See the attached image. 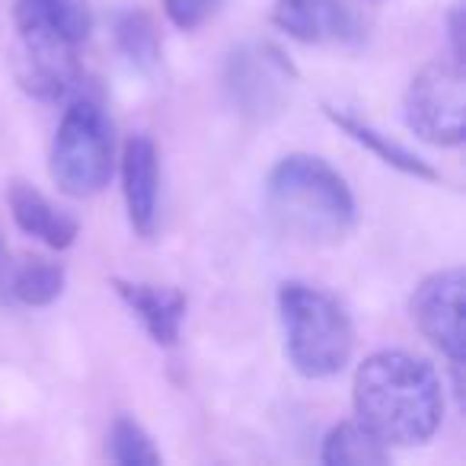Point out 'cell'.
<instances>
[{
	"label": "cell",
	"instance_id": "1",
	"mask_svg": "<svg viewBox=\"0 0 466 466\" xmlns=\"http://www.w3.org/2000/svg\"><path fill=\"white\" fill-rule=\"evenodd\" d=\"M355 412L383 444H425L444 415L438 370L409 351L364 358L355 370Z\"/></svg>",
	"mask_w": 466,
	"mask_h": 466
},
{
	"label": "cell",
	"instance_id": "2",
	"mask_svg": "<svg viewBox=\"0 0 466 466\" xmlns=\"http://www.w3.org/2000/svg\"><path fill=\"white\" fill-rule=\"evenodd\" d=\"M266 198L275 224L298 240L336 243L355 227V195L319 157H285L268 173Z\"/></svg>",
	"mask_w": 466,
	"mask_h": 466
},
{
	"label": "cell",
	"instance_id": "3",
	"mask_svg": "<svg viewBox=\"0 0 466 466\" xmlns=\"http://www.w3.org/2000/svg\"><path fill=\"white\" fill-rule=\"evenodd\" d=\"M279 317L285 351L298 374L310 380L342 374L355 351V329L332 294L304 281H285L279 291Z\"/></svg>",
	"mask_w": 466,
	"mask_h": 466
},
{
	"label": "cell",
	"instance_id": "4",
	"mask_svg": "<svg viewBox=\"0 0 466 466\" xmlns=\"http://www.w3.org/2000/svg\"><path fill=\"white\" fill-rule=\"evenodd\" d=\"M52 179L71 198H90L112 179V125L99 103L74 99L52 144Z\"/></svg>",
	"mask_w": 466,
	"mask_h": 466
},
{
	"label": "cell",
	"instance_id": "5",
	"mask_svg": "<svg viewBox=\"0 0 466 466\" xmlns=\"http://www.w3.org/2000/svg\"><path fill=\"white\" fill-rule=\"evenodd\" d=\"M406 125L434 147H457L466 135V77L457 61L421 67L406 90Z\"/></svg>",
	"mask_w": 466,
	"mask_h": 466
},
{
	"label": "cell",
	"instance_id": "6",
	"mask_svg": "<svg viewBox=\"0 0 466 466\" xmlns=\"http://www.w3.org/2000/svg\"><path fill=\"white\" fill-rule=\"evenodd\" d=\"M463 268H444L434 272L415 288L412 294V319L421 329V336L447 355L453 368V377L460 380V370L466 361V332H463Z\"/></svg>",
	"mask_w": 466,
	"mask_h": 466
},
{
	"label": "cell",
	"instance_id": "7",
	"mask_svg": "<svg viewBox=\"0 0 466 466\" xmlns=\"http://www.w3.org/2000/svg\"><path fill=\"white\" fill-rule=\"evenodd\" d=\"M294 84V67L272 46H247L227 61V90L247 116H279Z\"/></svg>",
	"mask_w": 466,
	"mask_h": 466
},
{
	"label": "cell",
	"instance_id": "8",
	"mask_svg": "<svg viewBox=\"0 0 466 466\" xmlns=\"http://www.w3.org/2000/svg\"><path fill=\"white\" fill-rule=\"evenodd\" d=\"M16 80L35 99H61L77 86L80 61L77 48L65 42L39 39V35H20L14 58Z\"/></svg>",
	"mask_w": 466,
	"mask_h": 466
},
{
	"label": "cell",
	"instance_id": "9",
	"mask_svg": "<svg viewBox=\"0 0 466 466\" xmlns=\"http://www.w3.org/2000/svg\"><path fill=\"white\" fill-rule=\"evenodd\" d=\"M272 20L281 33L307 46H323V42L355 46L364 33L358 16L342 0H279Z\"/></svg>",
	"mask_w": 466,
	"mask_h": 466
},
{
	"label": "cell",
	"instance_id": "10",
	"mask_svg": "<svg viewBox=\"0 0 466 466\" xmlns=\"http://www.w3.org/2000/svg\"><path fill=\"white\" fill-rule=\"evenodd\" d=\"M122 192L131 227L141 237H150L157 227V198H160V157L147 135H135L125 141Z\"/></svg>",
	"mask_w": 466,
	"mask_h": 466
},
{
	"label": "cell",
	"instance_id": "11",
	"mask_svg": "<svg viewBox=\"0 0 466 466\" xmlns=\"http://www.w3.org/2000/svg\"><path fill=\"white\" fill-rule=\"evenodd\" d=\"M112 288L125 300V307L141 319L147 336L157 345L179 342L182 319H186L188 310V300L179 288L147 285V281H125V279H112Z\"/></svg>",
	"mask_w": 466,
	"mask_h": 466
},
{
	"label": "cell",
	"instance_id": "12",
	"mask_svg": "<svg viewBox=\"0 0 466 466\" xmlns=\"http://www.w3.org/2000/svg\"><path fill=\"white\" fill-rule=\"evenodd\" d=\"M16 33L80 48L93 33L90 0H16Z\"/></svg>",
	"mask_w": 466,
	"mask_h": 466
},
{
	"label": "cell",
	"instance_id": "13",
	"mask_svg": "<svg viewBox=\"0 0 466 466\" xmlns=\"http://www.w3.org/2000/svg\"><path fill=\"white\" fill-rule=\"evenodd\" d=\"M10 211H14V220L20 224L23 233H29L52 249H67L80 233L74 214L55 208L39 188L26 186V182H16L10 188Z\"/></svg>",
	"mask_w": 466,
	"mask_h": 466
},
{
	"label": "cell",
	"instance_id": "14",
	"mask_svg": "<svg viewBox=\"0 0 466 466\" xmlns=\"http://www.w3.org/2000/svg\"><path fill=\"white\" fill-rule=\"evenodd\" d=\"M326 116H329L332 122H336L339 128L351 137V141H358V144H364L368 150H374V154L380 157L387 167L400 169V173H406V176H415V179H438V173H434V169L428 167L421 157H415L412 150H406L402 144L390 141V135L377 131L374 125L364 122V118L355 116V112L339 109V106H326Z\"/></svg>",
	"mask_w": 466,
	"mask_h": 466
},
{
	"label": "cell",
	"instance_id": "15",
	"mask_svg": "<svg viewBox=\"0 0 466 466\" xmlns=\"http://www.w3.org/2000/svg\"><path fill=\"white\" fill-rule=\"evenodd\" d=\"M319 457L329 466H380L390 460V444H383L364 421H339L326 434Z\"/></svg>",
	"mask_w": 466,
	"mask_h": 466
},
{
	"label": "cell",
	"instance_id": "16",
	"mask_svg": "<svg viewBox=\"0 0 466 466\" xmlns=\"http://www.w3.org/2000/svg\"><path fill=\"white\" fill-rule=\"evenodd\" d=\"M65 291V268L48 259H26L10 268L7 294H14L26 307H48Z\"/></svg>",
	"mask_w": 466,
	"mask_h": 466
},
{
	"label": "cell",
	"instance_id": "17",
	"mask_svg": "<svg viewBox=\"0 0 466 466\" xmlns=\"http://www.w3.org/2000/svg\"><path fill=\"white\" fill-rule=\"evenodd\" d=\"M116 46L122 55L137 67H154L160 58V39L147 14L141 10H125L116 16Z\"/></svg>",
	"mask_w": 466,
	"mask_h": 466
},
{
	"label": "cell",
	"instance_id": "18",
	"mask_svg": "<svg viewBox=\"0 0 466 466\" xmlns=\"http://www.w3.org/2000/svg\"><path fill=\"white\" fill-rule=\"evenodd\" d=\"M109 457L122 466H157L160 451L135 419H116L109 431Z\"/></svg>",
	"mask_w": 466,
	"mask_h": 466
},
{
	"label": "cell",
	"instance_id": "19",
	"mask_svg": "<svg viewBox=\"0 0 466 466\" xmlns=\"http://www.w3.org/2000/svg\"><path fill=\"white\" fill-rule=\"evenodd\" d=\"M220 0H163L167 16L176 23L179 29H195L208 20V16L218 10Z\"/></svg>",
	"mask_w": 466,
	"mask_h": 466
},
{
	"label": "cell",
	"instance_id": "20",
	"mask_svg": "<svg viewBox=\"0 0 466 466\" xmlns=\"http://www.w3.org/2000/svg\"><path fill=\"white\" fill-rule=\"evenodd\" d=\"M447 35H451V52H453V61L457 65H463V7H453L451 14H447Z\"/></svg>",
	"mask_w": 466,
	"mask_h": 466
},
{
	"label": "cell",
	"instance_id": "21",
	"mask_svg": "<svg viewBox=\"0 0 466 466\" xmlns=\"http://www.w3.org/2000/svg\"><path fill=\"white\" fill-rule=\"evenodd\" d=\"M10 256H7V247L0 240V291H7V279H10Z\"/></svg>",
	"mask_w": 466,
	"mask_h": 466
}]
</instances>
